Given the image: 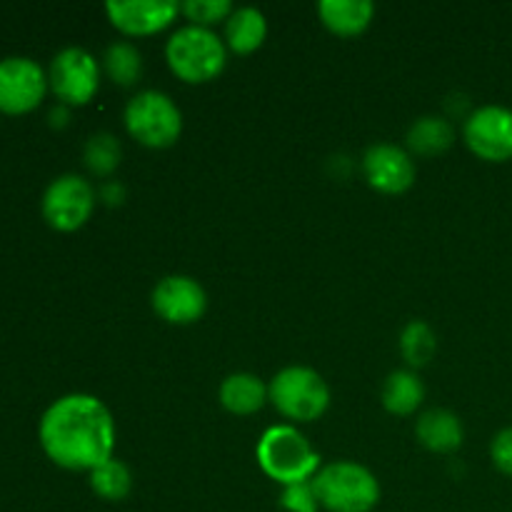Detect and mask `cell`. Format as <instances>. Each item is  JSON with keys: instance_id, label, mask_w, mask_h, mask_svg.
I'll use <instances>...</instances> for the list:
<instances>
[{"instance_id": "6da1fadb", "label": "cell", "mask_w": 512, "mask_h": 512, "mask_svg": "<svg viewBox=\"0 0 512 512\" xmlns=\"http://www.w3.org/2000/svg\"><path fill=\"white\" fill-rule=\"evenodd\" d=\"M38 443L58 468L93 473L115 458V420L108 405L95 395H63L53 400L40 418Z\"/></svg>"}, {"instance_id": "7a4b0ae2", "label": "cell", "mask_w": 512, "mask_h": 512, "mask_svg": "<svg viewBox=\"0 0 512 512\" xmlns=\"http://www.w3.org/2000/svg\"><path fill=\"white\" fill-rule=\"evenodd\" d=\"M255 458H258L260 470L280 488L310 483L323 468L318 450L300 433L298 425L290 423H280L265 430L255 448Z\"/></svg>"}, {"instance_id": "3957f363", "label": "cell", "mask_w": 512, "mask_h": 512, "mask_svg": "<svg viewBox=\"0 0 512 512\" xmlns=\"http://www.w3.org/2000/svg\"><path fill=\"white\" fill-rule=\"evenodd\" d=\"M228 45L215 30L183 25L165 43L170 73L188 85H203L218 78L228 65Z\"/></svg>"}, {"instance_id": "277c9868", "label": "cell", "mask_w": 512, "mask_h": 512, "mask_svg": "<svg viewBox=\"0 0 512 512\" xmlns=\"http://www.w3.org/2000/svg\"><path fill=\"white\" fill-rule=\"evenodd\" d=\"M313 488L325 512H373L380 503V483L373 470L353 460L323 465Z\"/></svg>"}, {"instance_id": "5b68a950", "label": "cell", "mask_w": 512, "mask_h": 512, "mask_svg": "<svg viewBox=\"0 0 512 512\" xmlns=\"http://www.w3.org/2000/svg\"><path fill=\"white\" fill-rule=\"evenodd\" d=\"M268 400L290 425H305L328 413L330 388L318 370L290 365L268 383Z\"/></svg>"}, {"instance_id": "8992f818", "label": "cell", "mask_w": 512, "mask_h": 512, "mask_svg": "<svg viewBox=\"0 0 512 512\" xmlns=\"http://www.w3.org/2000/svg\"><path fill=\"white\" fill-rule=\"evenodd\" d=\"M125 130L143 148L165 150L183 133V113L163 90H140L128 100L123 113Z\"/></svg>"}, {"instance_id": "52a82bcc", "label": "cell", "mask_w": 512, "mask_h": 512, "mask_svg": "<svg viewBox=\"0 0 512 512\" xmlns=\"http://www.w3.org/2000/svg\"><path fill=\"white\" fill-rule=\"evenodd\" d=\"M95 203H98V193L90 180L78 173H65L45 188L40 213L45 223L58 233H75L88 223Z\"/></svg>"}, {"instance_id": "ba28073f", "label": "cell", "mask_w": 512, "mask_h": 512, "mask_svg": "<svg viewBox=\"0 0 512 512\" xmlns=\"http://www.w3.org/2000/svg\"><path fill=\"white\" fill-rule=\"evenodd\" d=\"M48 83L65 108L88 105L100 88V63L85 48H65L50 60Z\"/></svg>"}, {"instance_id": "9c48e42d", "label": "cell", "mask_w": 512, "mask_h": 512, "mask_svg": "<svg viewBox=\"0 0 512 512\" xmlns=\"http://www.w3.org/2000/svg\"><path fill=\"white\" fill-rule=\"evenodd\" d=\"M50 83L43 65L25 55H8L0 60V113L28 115L48 95Z\"/></svg>"}, {"instance_id": "30bf717a", "label": "cell", "mask_w": 512, "mask_h": 512, "mask_svg": "<svg viewBox=\"0 0 512 512\" xmlns=\"http://www.w3.org/2000/svg\"><path fill=\"white\" fill-rule=\"evenodd\" d=\"M463 140L475 158L508 163L512 160V110L505 105L475 108L463 123Z\"/></svg>"}, {"instance_id": "8fae6325", "label": "cell", "mask_w": 512, "mask_h": 512, "mask_svg": "<svg viewBox=\"0 0 512 512\" xmlns=\"http://www.w3.org/2000/svg\"><path fill=\"white\" fill-rule=\"evenodd\" d=\"M155 315L170 325H193L208 310L205 288L190 275H168L150 293Z\"/></svg>"}, {"instance_id": "7c38bea8", "label": "cell", "mask_w": 512, "mask_h": 512, "mask_svg": "<svg viewBox=\"0 0 512 512\" xmlns=\"http://www.w3.org/2000/svg\"><path fill=\"white\" fill-rule=\"evenodd\" d=\"M365 180L383 195H403L415 183V160L405 148L393 143H375L363 155Z\"/></svg>"}, {"instance_id": "4fadbf2b", "label": "cell", "mask_w": 512, "mask_h": 512, "mask_svg": "<svg viewBox=\"0 0 512 512\" xmlns=\"http://www.w3.org/2000/svg\"><path fill=\"white\" fill-rule=\"evenodd\" d=\"M110 25L128 38H148L170 28L180 15L173 0H113L105 5Z\"/></svg>"}, {"instance_id": "5bb4252c", "label": "cell", "mask_w": 512, "mask_h": 512, "mask_svg": "<svg viewBox=\"0 0 512 512\" xmlns=\"http://www.w3.org/2000/svg\"><path fill=\"white\" fill-rule=\"evenodd\" d=\"M415 438L430 453H455V450L463 448L465 440L463 420L453 410H425L418 418V423H415Z\"/></svg>"}, {"instance_id": "9a60e30c", "label": "cell", "mask_w": 512, "mask_h": 512, "mask_svg": "<svg viewBox=\"0 0 512 512\" xmlns=\"http://www.w3.org/2000/svg\"><path fill=\"white\" fill-rule=\"evenodd\" d=\"M320 23L338 38H355L373 23L375 5L370 0H323L318 3Z\"/></svg>"}, {"instance_id": "2e32d148", "label": "cell", "mask_w": 512, "mask_h": 512, "mask_svg": "<svg viewBox=\"0 0 512 512\" xmlns=\"http://www.w3.org/2000/svg\"><path fill=\"white\" fill-rule=\"evenodd\" d=\"M218 400L230 415H255L265 408L268 400V385L253 373H233L220 383Z\"/></svg>"}, {"instance_id": "e0dca14e", "label": "cell", "mask_w": 512, "mask_h": 512, "mask_svg": "<svg viewBox=\"0 0 512 512\" xmlns=\"http://www.w3.org/2000/svg\"><path fill=\"white\" fill-rule=\"evenodd\" d=\"M380 403L390 415H398V418L418 413L420 405L425 403V385L420 375L410 368L393 370L380 390Z\"/></svg>"}, {"instance_id": "ac0fdd59", "label": "cell", "mask_w": 512, "mask_h": 512, "mask_svg": "<svg viewBox=\"0 0 512 512\" xmlns=\"http://www.w3.org/2000/svg\"><path fill=\"white\" fill-rule=\"evenodd\" d=\"M268 38V20H265L263 10L245 5V8H235L233 15L225 23V45L230 53L235 55H250L260 48Z\"/></svg>"}, {"instance_id": "d6986e66", "label": "cell", "mask_w": 512, "mask_h": 512, "mask_svg": "<svg viewBox=\"0 0 512 512\" xmlns=\"http://www.w3.org/2000/svg\"><path fill=\"white\" fill-rule=\"evenodd\" d=\"M455 128L450 120L440 115H425L418 118L408 130V153L420 155V158H435L445 150L453 148Z\"/></svg>"}, {"instance_id": "ffe728a7", "label": "cell", "mask_w": 512, "mask_h": 512, "mask_svg": "<svg viewBox=\"0 0 512 512\" xmlns=\"http://www.w3.org/2000/svg\"><path fill=\"white\" fill-rule=\"evenodd\" d=\"M88 480L90 490L100 500H105V503H123L130 495V490H133V473L118 458H110L108 463H103L93 473H88Z\"/></svg>"}, {"instance_id": "44dd1931", "label": "cell", "mask_w": 512, "mask_h": 512, "mask_svg": "<svg viewBox=\"0 0 512 512\" xmlns=\"http://www.w3.org/2000/svg\"><path fill=\"white\" fill-rule=\"evenodd\" d=\"M103 70L115 85H123L130 88L140 80L143 75V55L128 40H115L113 45H108L103 55Z\"/></svg>"}, {"instance_id": "7402d4cb", "label": "cell", "mask_w": 512, "mask_h": 512, "mask_svg": "<svg viewBox=\"0 0 512 512\" xmlns=\"http://www.w3.org/2000/svg\"><path fill=\"white\" fill-rule=\"evenodd\" d=\"M438 353V335L425 320H410L400 333V355L410 370H420Z\"/></svg>"}, {"instance_id": "603a6c76", "label": "cell", "mask_w": 512, "mask_h": 512, "mask_svg": "<svg viewBox=\"0 0 512 512\" xmlns=\"http://www.w3.org/2000/svg\"><path fill=\"white\" fill-rule=\"evenodd\" d=\"M85 165L98 178H108L115 168L120 165V143L115 135L110 133H95L90 135L83 150Z\"/></svg>"}, {"instance_id": "cb8c5ba5", "label": "cell", "mask_w": 512, "mask_h": 512, "mask_svg": "<svg viewBox=\"0 0 512 512\" xmlns=\"http://www.w3.org/2000/svg\"><path fill=\"white\" fill-rule=\"evenodd\" d=\"M233 10V3H228V0H188V3H180V13L188 18V25H198V28L208 30H213L220 23H228Z\"/></svg>"}, {"instance_id": "d4e9b609", "label": "cell", "mask_w": 512, "mask_h": 512, "mask_svg": "<svg viewBox=\"0 0 512 512\" xmlns=\"http://www.w3.org/2000/svg\"><path fill=\"white\" fill-rule=\"evenodd\" d=\"M280 508L285 512H318L320 503L318 495H315L313 480L310 483H298L283 488V493H280Z\"/></svg>"}, {"instance_id": "484cf974", "label": "cell", "mask_w": 512, "mask_h": 512, "mask_svg": "<svg viewBox=\"0 0 512 512\" xmlns=\"http://www.w3.org/2000/svg\"><path fill=\"white\" fill-rule=\"evenodd\" d=\"M490 460H493L498 473L512 478V425L493 435V440H490Z\"/></svg>"}, {"instance_id": "4316f807", "label": "cell", "mask_w": 512, "mask_h": 512, "mask_svg": "<svg viewBox=\"0 0 512 512\" xmlns=\"http://www.w3.org/2000/svg\"><path fill=\"white\" fill-rule=\"evenodd\" d=\"M100 200H103V203H108V205H120L123 203V198H125V190H123V185H118V183H105L103 188H100Z\"/></svg>"}]
</instances>
